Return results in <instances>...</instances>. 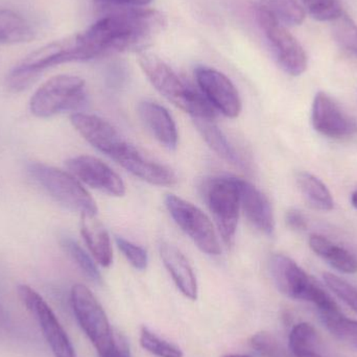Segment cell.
<instances>
[{"label": "cell", "mask_w": 357, "mask_h": 357, "mask_svg": "<svg viewBox=\"0 0 357 357\" xmlns=\"http://www.w3.org/2000/svg\"><path fill=\"white\" fill-rule=\"evenodd\" d=\"M140 119L153 136L167 150H176L178 146V130L169 111L157 102L144 100L138 106Z\"/></svg>", "instance_id": "18"}, {"label": "cell", "mask_w": 357, "mask_h": 357, "mask_svg": "<svg viewBox=\"0 0 357 357\" xmlns=\"http://www.w3.org/2000/svg\"><path fill=\"white\" fill-rule=\"evenodd\" d=\"M310 16L318 21H335L344 14L340 0H301Z\"/></svg>", "instance_id": "31"}, {"label": "cell", "mask_w": 357, "mask_h": 357, "mask_svg": "<svg viewBox=\"0 0 357 357\" xmlns=\"http://www.w3.org/2000/svg\"><path fill=\"white\" fill-rule=\"evenodd\" d=\"M66 167L77 180L91 188L113 197L125 195L126 185L123 178L96 157L86 155L73 157L66 161Z\"/></svg>", "instance_id": "14"}, {"label": "cell", "mask_w": 357, "mask_h": 357, "mask_svg": "<svg viewBox=\"0 0 357 357\" xmlns=\"http://www.w3.org/2000/svg\"><path fill=\"white\" fill-rule=\"evenodd\" d=\"M285 222H287L289 228L297 231V232H302V231H305L307 229V222H306L305 216L297 209H289L287 212Z\"/></svg>", "instance_id": "36"}, {"label": "cell", "mask_w": 357, "mask_h": 357, "mask_svg": "<svg viewBox=\"0 0 357 357\" xmlns=\"http://www.w3.org/2000/svg\"><path fill=\"white\" fill-rule=\"evenodd\" d=\"M167 18L152 8L113 10L77 33L84 60L116 52H144L167 29Z\"/></svg>", "instance_id": "1"}, {"label": "cell", "mask_w": 357, "mask_h": 357, "mask_svg": "<svg viewBox=\"0 0 357 357\" xmlns=\"http://www.w3.org/2000/svg\"><path fill=\"white\" fill-rule=\"evenodd\" d=\"M70 302L82 331L96 348L98 356H104L112 349L116 340L104 308L92 291L83 284L73 285Z\"/></svg>", "instance_id": "8"}, {"label": "cell", "mask_w": 357, "mask_h": 357, "mask_svg": "<svg viewBox=\"0 0 357 357\" xmlns=\"http://www.w3.org/2000/svg\"><path fill=\"white\" fill-rule=\"evenodd\" d=\"M202 190L222 241L227 245H232L241 210V199L234 177L208 178Z\"/></svg>", "instance_id": "9"}, {"label": "cell", "mask_w": 357, "mask_h": 357, "mask_svg": "<svg viewBox=\"0 0 357 357\" xmlns=\"http://www.w3.org/2000/svg\"><path fill=\"white\" fill-rule=\"evenodd\" d=\"M96 216L82 215V235L94 259L104 268H109L113 261L110 236L104 225Z\"/></svg>", "instance_id": "20"}, {"label": "cell", "mask_w": 357, "mask_h": 357, "mask_svg": "<svg viewBox=\"0 0 357 357\" xmlns=\"http://www.w3.org/2000/svg\"><path fill=\"white\" fill-rule=\"evenodd\" d=\"M224 357H251V356H245V354H230V356H226Z\"/></svg>", "instance_id": "40"}, {"label": "cell", "mask_w": 357, "mask_h": 357, "mask_svg": "<svg viewBox=\"0 0 357 357\" xmlns=\"http://www.w3.org/2000/svg\"><path fill=\"white\" fill-rule=\"evenodd\" d=\"M70 62H79L75 35L31 52L13 68L6 77V84L13 91H21L31 86L46 69Z\"/></svg>", "instance_id": "6"}, {"label": "cell", "mask_w": 357, "mask_h": 357, "mask_svg": "<svg viewBox=\"0 0 357 357\" xmlns=\"http://www.w3.org/2000/svg\"><path fill=\"white\" fill-rule=\"evenodd\" d=\"M138 63L159 93L195 119H215V110L205 96L195 91L156 54L144 52L138 54Z\"/></svg>", "instance_id": "2"}, {"label": "cell", "mask_w": 357, "mask_h": 357, "mask_svg": "<svg viewBox=\"0 0 357 357\" xmlns=\"http://www.w3.org/2000/svg\"><path fill=\"white\" fill-rule=\"evenodd\" d=\"M333 33L337 45L357 61V24L351 17L344 13L333 21Z\"/></svg>", "instance_id": "27"}, {"label": "cell", "mask_w": 357, "mask_h": 357, "mask_svg": "<svg viewBox=\"0 0 357 357\" xmlns=\"http://www.w3.org/2000/svg\"><path fill=\"white\" fill-rule=\"evenodd\" d=\"M251 345L257 354L264 357H284V352L278 341L268 333H259L253 335Z\"/></svg>", "instance_id": "34"}, {"label": "cell", "mask_w": 357, "mask_h": 357, "mask_svg": "<svg viewBox=\"0 0 357 357\" xmlns=\"http://www.w3.org/2000/svg\"><path fill=\"white\" fill-rule=\"evenodd\" d=\"M10 325V317L6 310L0 305V329L8 328Z\"/></svg>", "instance_id": "38"}, {"label": "cell", "mask_w": 357, "mask_h": 357, "mask_svg": "<svg viewBox=\"0 0 357 357\" xmlns=\"http://www.w3.org/2000/svg\"><path fill=\"white\" fill-rule=\"evenodd\" d=\"M165 205L176 224L203 253L220 255L222 250L213 225L201 209L175 195L165 197Z\"/></svg>", "instance_id": "10"}, {"label": "cell", "mask_w": 357, "mask_h": 357, "mask_svg": "<svg viewBox=\"0 0 357 357\" xmlns=\"http://www.w3.org/2000/svg\"><path fill=\"white\" fill-rule=\"evenodd\" d=\"M35 37L31 24L21 15L0 8V44H21Z\"/></svg>", "instance_id": "25"}, {"label": "cell", "mask_w": 357, "mask_h": 357, "mask_svg": "<svg viewBox=\"0 0 357 357\" xmlns=\"http://www.w3.org/2000/svg\"><path fill=\"white\" fill-rule=\"evenodd\" d=\"M312 123L319 134L331 139H345L357 133L356 121L325 92L314 96Z\"/></svg>", "instance_id": "12"}, {"label": "cell", "mask_w": 357, "mask_h": 357, "mask_svg": "<svg viewBox=\"0 0 357 357\" xmlns=\"http://www.w3.org/2000/svg\"><path fill=\"white\" fill-rule=\"evenodd\" d=\"M86 96L83 79L77 75H56L38 88L31 96L29 108L35 116L48 119L83 106Z\"/></svg>", "instance_id": "7"}, {"label": "cell", "mask_w": 357, "mask_h": 357, "mask_svg": "<svg viewBox=\"0 0 357 357\" xmlns=\"http://www.w3.org/2000/svg\"><path fill=\"white\" fill-rule=\"evenodd\" d=\"M70 121L86 142L110 158L114 159L128 144L111 123L96 115L73 113Z\"/></svg>", "instance_id": "15"}, {"label": "cell", "mask_w": 357, "mask_h": 357, "mask_svg": "<svg viewBox=\"0 0 357 357\" xmlns=\"http://www.w3.org/2000/svg\"><path fill=\"white\" fill-rule=\"evenodd\" d=\"M195 123L206 144L216 155L239 169H247V165L241 155L236 152L234 146L229 142L228 138L212 119H195Z\"/></svg>", "instance_id": "22"}, {"label": "cell", "mask_w": 357, "mask_h": 357, "mask_svg": "<svg viewBox=\"0 0 357 357\" xmlns=\"http://www.w3.org/2000/svg\"><path fill=\"white\" fill-rule=\"evenodd\" d=\"M197 85L206 100L225 116L236 119L241 112V100L232 82L220 71L209 67H197L195 71Z\"/></svg>", "instance_id": "13"}, {"label": "cell", "mask_w": 357, "mask_h": 357, "mask_svg": "<svg viewBox=\"0 0 357 357\" xmlns=\"http://www.w3.org/2000/svg\"><path fill=\"white\" fill-rule=\"evenodd\" d=\"M298 187L306 203L314 210L331 211L335 207V201L326 185L312 174L300 172L296 177Z\"/></svg>", "instance_id": "24"}, {"label": "cell", "mask_w": 357, "mask_h": 357, "mask_svg": "<svg viewBox=\"0 0 357 357\" xmlns=\"http://www.w3.org/2000/svg\"><path fill=\"white\" fill-rule=\"evenodd\" d=\"M153 0H93L94 4L102 10L142 8L148 6Z\"/></svg>", "instance_id": "35"}, {"label": "cell", "mask_w": 357, "mask_h": 357, "mask_svg": "<svg viewBox=\"0 0 357 357\" xmlns=\"http://www.w3.org/2000/svg\"><path fill=\"white\" fill-rule=\"evenodd\" d=\"M234 178L238 188L241 208H243L248 220L260 232L272 235L275 230V218L268 197L248 181Z\"/></svg>", "instance_id": "17"}, {"label": "cell", "mask_w": 357, "mask_h": 357, "mask_svg": "<svg viewBox=\"0 0 357 357\" xmlns=\"http://www.w3.org/2000/svg\"><path fill=\"white\" fill-rule=\"evenodd\" d=\"M29 175L58 203L81 215H96L93 197L71 173L40 162L29 163Z\"/></svg>", "instance_id": "5"}, {"label": "cell", "mask_w": 357, "mask_h": 357, "mask_svg": "<svg viewBox=\"0 0 357 357\" xmlns=\"http://www.w3.org/2000/svg\"><path fill=\"white\" fill-rule=\"evenodd\" d=\"M61 247L90 280L96 283L102 282V276L93 260L75 239L71 237H63L61 239Z\"/></svg>", "instance_id": "28"}, {"label": "cell", "mask_w": 357, "mask_h": 357, "mask_svg": "<svg viewBox=\"0 0 357 357\" xmlns=\"http://www.w3.org/2000/svg\"><path fill=\"white\" fill-rule=\"evenodd\" d=\"M160 256L178 291L188 299L197 300V278L184 254L176 245L163 243L160 245Z\"/></svg>", "instance_id": "19"}, {"label": "cell", "mask_w": 357, "mask_h": 357, "mask_svg": "<svg viewBox=\"0 0 357 357\" xmlns=\"http://www.w3.org/2000/svg\"><path fill=\"white\" fill-rule=\"evenodd\" d=\"M113 160L116 161L132 175L150 184L172 186L177 182L175 173L169 167L153 160L132 144H126Z\"/></svg>", "instance_id": "16"}, {"label": "cell", "mask_w": 357, "mask_h": 357, "mask_svg": "<svg viewBox=\"0 0 357 357\" xmlns=\"http://www.w3.org/2000/svg\"><path fill=\"white\" fill-rule=\"evenodd\" d=\"M254 17L277 64L287 75L299 77L307 68V56L297 39L264 4L253 6Z\"/></svg>", "instance_id": "4"}, {"label": "cell", "mask_w": 357, "mask_h": 357, "mask_svg": "<svg viewBox=\"0 0 357 357\" xmlns=\"http://www.w3.org/2000/svg\"><path fill=\"white\" fill-rule=\"evenodd\" d=\"M281 22L287 25H300L305 18V12L297 0H262Z\"/></svg>", "instance_id": "29"}, {"label": "cell", "mask_w": 357, "mask_h": 357, "mask_svg": "<svg viewBox=\"0 0 357 357\" xmlns=\"http://www.w3.org/2000/svg\"><path fill=\"white\" fill-rule=\"evenodd\" d=\"M116 245L119 249L123 252L125 257L127 258L128 261L138 271H144L148 268L149 256L148 252L140 247V245H135L127 239L123 238L121 236H116Z\"/></svg>", "instance_id": "33"}, {"label": "cell", "mask_w": 357, "mask_h": 357, "mask_svg": "<svg viewBox=\"0 0 357 357\" xmlns=\"http://www.w3.org/2000/svg\"><path fill=\"white\" fill-rule=\"evenodd\" d=\"M308 243L312 252L335 270L345 274L357 273V257L351 252L335 245L322 235H310Z\"/></svg>", "instance_id": "21"}, {"label": "cell", "mask_w": 357, "mask_h": 357, "mask_svg": "<svg viewBox=\"0 0 357 357\" xmlns=\"http://www.w3.org/2000/svg\"><path fill=\"white\" fill-rule=\"evenodd\" d=\"M289 349L295 357H331L316 329L308 323H300L289 333Z\"/></svg>", "instance_id": "23"}, {"label": "cell", "mask_w": 357, "mask_h": 357, "mask_svg": "<svg viewBox=\"0 0 357 357\" xmlns=\"http://www.w3.org/2000/svg\"><path fill=\"white\" fill-rule=\"evenodd\" d=\"M19 298L35 318L54 357H77L75 348L52 308L45 300L29 285H19Z\"/></svg>", "instance_id": "11"}, {"label": "cell", "mask_w": 357, "mask_h": 357, "mask_svg": "<svg viewBox=\"0 0 357 357\" xmlns=\"http://www.w3.org/2000/svg\"><path fill=\"white\" fill-rule=\"evenodd\" d=\"M140 345L144 350L157 357H183L182 350L178 346L159 337L148 327L142 328Z\"/></svg>", "instance_id": "30"}, {"label": "cell", "mask_w": 357, "mask_h": 357, "mask_svg": "<svg viewBox=\"0 0 357 357\" xmlns=\"http://www.w3.org/2000/svg\"><path fill=\"white\" fill-rule=\"evenodd\" d=\"M323 278H324L325 284L328 287V289L333 291V294L337 295L344 303L347 304L354 312H357L356 287L331 273H325L323 275Z\"/></svg>", "instance_id": "32"}, {"label": "cell", "mask_w": 357, "mask_h": 357, "mask_svg": "<svg viewBox=\"0 0 357 357\" xmlns=\"http://www.w3.org/2000/svg\"><path fill=\"white\" fill-rule=\"evenodd\" d=\"M351 204L352 206H354V207L356 208V209L357 210V190L354 191V192L352 193Z\"/></svg>", "instance_id": "39"}, {"label": "cell", "mask_w": 357, "mask_h": 357, "mask_svg": "<svg viewBox=\"0 0 357 357\" xmlns=\"http://www.w3.org/2000/svg\"><path fill=\"white\" fill-rule=\"evenodd\" d=\"M115 337L116 340L112 349L102 357H132L127 340L121 333H115Z\"/></svg>", "instance_id": "37"}, {"label": "cell", "mask_w": 357, "mask_h": 357, "mask_svg": "<svg viewBox=\"0 0 357 357\" xmlns=\"http://www.w3.org/2000/svg\"><path fill=\"white\" fill-rule=\"evenodd\" d=\"M321 319L331 335L357 351V321L346 318L340 310L322 312Z\"/></svg>", "instance_id": "26"}, {"label": "cell", "mask_w": 357, "mask_h": 357, "mask_svg": "<svg viewBox=\"0 0 357 357\" xmlns=\"http://www.w3.org/2000/svg\"><path fill=\"white\" fill-rule=\"evenodd\" d=\"M270 271L277 289L287 297L310 302L320 314L339 310L331 295L291 258L275 254L270 259Z\"/></svg>", "instance_id": "3"}]
</instances>
